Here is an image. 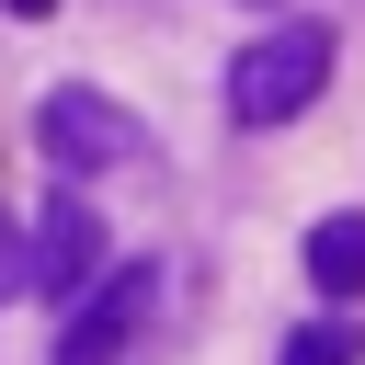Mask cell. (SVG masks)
<instances>
[{
  "instance_id": "6da1fadb",
  "label": "cell",
  "mask_w": 365,
  "mask_h": 365,
  "mask_svg": "<svg viewBox=\"0 0 365 365\" xmlns=\"http://www.w3.org/2000/svg\"><path fill=\"white\" fill-rule=\"evenodd\" d=\"M331 57H342V23H308V11H297V23H262V34L228 57V80H217V91H228V125H251V137H262V125H297V114L331 91Z\"/></svg>"
},
{
  "instance_id": "7a4b0ae2",
  "label": "cell",
  "mask_w": 365,
  "mask_h": 365,
  "mask_svg": "<svg viewBox=\"0 0 365 365\" xmlns=\"http://www.w3.org/2000/svg\"><path fill=\"white\" fill-rule=\"evenodd\" d=\"M34 148H46L68 182H103V171H125L148 137H137V114H125L103 80H57V91L34 103Z\"/></svg>"
},
{
  "instance_id": "3957f363",
  "label": "cell",
  "mask_w": 365,
  "mask_h": 365,
  "mask_svg": "<svg viewBox=\"0 0 365 365\" xmlns=\"http://www.w3.org/2000/svg\"><path fill=\"white\" fill-rule=\"evenodd\" d=\"M148 308H160V262H114V274H91V285L68 297L46 365H125V354L148 342Z\"/></svg>"
},
{
  "instance_id": "277c9868",
  "label": "cell",
  "mask_w": 365,
  "mask_h": 365,
  "mask_svg": "<svg viewBox=\"0 0 365 365\" xmlns=\"http://www.w3.org/2000/svg\"><path fill=\"white\" fill-rule=\"evenodd\" d=\"M91 274H103V217H91L80 194H57V205L34 217V240H23V297H57V308H68Z\"/></svg>"
},
{
  "instance_id": "5b68a950",
  "label": "cell",
  "mask_w": 365,
  "mask_h": 365,
  "mask_svg": "<svg viewBox=\"0 0 365 365\" xmlns=\"http://www.w3.org/2000/svg\"><path fill=\"white\" fill-rule=\"evenodd\" d=\"M308 285L319 297H365V205H342V217L308 228Z\"/></svg>"
},
{
  "instance_id": "8992f818",
  "label": "cell",
  "mask_w": 365,
  "mask_h": 365,
  "mask_svg": "<svg viewBox=\"0 0 365 365\" xmlns=\"http://www.w3.org/2000/svg\"><path fill=\"white\" fill-rule=\"evenodd\" d=\"M274 365H365V319H297Z\"/></svg>"
},
{
  "instance_id": "52a82bcc",
  "label": "cell",
  "mask_w": 365,
  "mask_h": 365,
  "mask_svg": "<svg viewBox=\"0 0 365 365\" xmlns=\"http://www.w3.org/2000/svg\"><path fill=\"white\" fill-rule=\"evenodd\" d=\"M11 297H23V228L0 217V308H11Z\"/></svg>"
},
{
  "instance_id": "ba28073f",
  "label": "cell",
  "mask_w": 365,
  "mask_h": 365,
  "mask_svg": "<svg viewBox=\"0 0 365 365\" xmlns=\"http://www.w3.org/2000/svg\"><path fill=\"white\" fill-rule=\"evenodd\" d=\"M11 11H57V0H11Z\"/></svg>"
}]
</instances>
